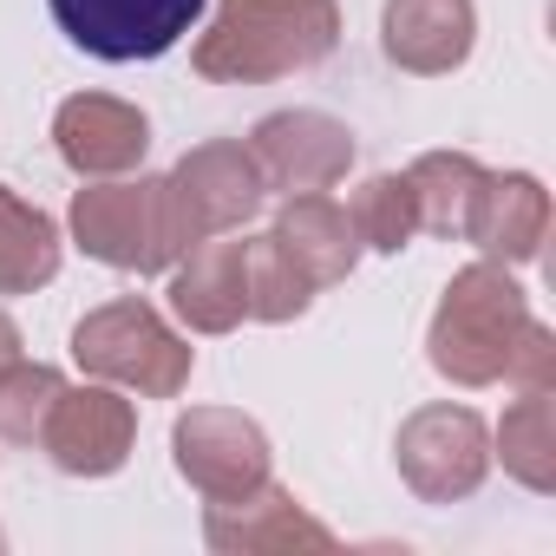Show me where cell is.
I'll use <instances>...</instances> for the list:
<instances>
[{
  "mask_svg": "<svg viewBox=\"0 0 556 556\" xmlns=\"http://www.w3.org/2000/svg\"><path fill=\"white\" fill-rule=\"evenodd\" d=\"M249 157H255V170H262L268 190L302 197V190H328V184L348 177L354 131L341 118H328V112H308V105L302 112H268L249 131Z\"/></svg>",
  "mask_w": 556,
  "mask_h": 556,
  "instance_id": "cell-9",
  "label": "cell"
},
{
  "mask_svg": "<svg viewBox=\"0 0 556 556\" xmlns=\"http://www.w3.org/2000/svg\"><path fill=\"white\" fill-rule=\"evenodd\" d=\"M0 543H8V536H0Z\"/></svg>",
  "mask_w": 556,
  "mask_h": 556,
  "instance_id": "cell-25",
  "label": "cell"
},
{
  "mask_svg": "<svg viewBox=\"0 0 556 556\" xmlns=\"http://www.w3.org/2000/svg\"><path fill=\"white\" fill-rule=\"evenodd\" d=\"M53 144H60V157H66L79 177H125V170L144 164L151 125H144V112L125 105V99L79 92V99H66L60 118H53Z\"/></svg>",
  "mask_w": 556,
  "mask_h": 556,
  "instance_id": "cell-13",
  "label": "cell"
},
{
  "mask_svg": "<svg viewBox=\"0 0 556 556\" xmlns=\"http://www.w3.org/2000/svg\"><path fill=\"white\" fill-rule=\"evenodd\" d=\"M465 236L484 249V262H530L549 236V190L530 170H484L465 210Z\"/></svg>",
  "mask_w": 556,
  "mask_h": 556,
  "instance_id": "cell-14",
  "label": "cell"
},
{
  "mask_svg": "<svg viewBox=\"0 0 556 556\" xmlns=\"http://www.w3.org/2000/svg\"><path fill=\"white\" fill-rule=\"evenodd\" d=\"M484 164L471 151H426L406 184H413V203H419V229L432 236H465V210H471V190H478Z\"/></svg>",
  "mask_w": 556,
  "mask_h": 556,
  "instance_id": "cell-18",
  "label": "cell"
},
{
  "mask_svg": "<svg viewBox=\"0 0 556 556\" xmlns=\"http://www.w3.org/2000/svg\"><path fill=\"white\" fill-rule=\"evenodd\" d=\"M73 361L118 387V393H144V400H177L190 387V348L164 328V315L151 302H105L73 328Z\"/></svg>",
  "mask_w": 556,
  "mask_h": 556,
  "instance_id": "cell-4",
  "label": "cell"
},
{
  "mask_svg": "<svg viewBox=\"0 0 556 556\" xmlns=\"http://www.w3.org/2000/svg\"><path fill=\"white\" fill-rule=\"evenodd\" d=\"M400 478L426 497V504H452L471 497L491 471V432L471 406H419L400 439H393Z\"/></svg>",
  "mask_w": 556,
  "mask_h": 556,
  "instance_id": "cell-5",
  "label": "cell"
},
{
  "mask_svg": "<svg viewBox=\"0 0 556 556\" xmlns=\"http://www.w3.org/2000/svg\"><path fill=\"white\" fill-rule=\"evenodd\" d=\"M341 47L334 0H223L216 21L197 34L190 66L216 86H262L321 66Z\"/></svg>",
  "mask_w": 556,
  "mask_h": 556,
  "instance_id": "cell-1",
  "label": "cell"
},
{
  "mask_svg": "<svg viewBox=\"0 0 556 556\" xmlns=\"http://www.w3.org/2000/svg\"><path fill=\"white\" fill-rule=\"evenodd\" d=\"M523 328H530V302L510 282V268L504 262H471L439 295L426 348H432V367L452 387H497Z\"/></svg>",
  "mask_w": 556,
  "mask_h": 556,
  "instance_id": "cell-3",
  "label": "cell"
},
{
  "mask_svg": "<svg viewBox=\"0 0 556 556\" xmlns=\"http://www.w3.org/2000/svg\"><path fill=\"white\" fill-rule=\"evenodd\" d=\"M73 236L92 262L105 268H125V275H157V268H177V255L197 242L177 197H170V177H92L79 197H73Z\"/></svg>",
  "mask_w": 556,
  "mask_h": 556,
  "instance_id": "cell-2",
  "label": "cell"
},
{
  "mask_svg": "<svg viewBox=\"0 0 556 556\" xmlns=\"http://www.w3.org/2000/svg\"><path fill=\"white\" fill-rule=\"evenodd\" d=\"M203 536L223 556H268V549H334V530L295 504L282 484H255L242 497H216L203 510Z\"/></svg>",
  "mask_w": 556,
  "mask_h": 556,
  "instance_id": "cell-11",
  "label": "cell"
},
{
  "mask_svg": "<svg viewBox=\"0 0 556 556\" xmlns=\"http://www.w3.org/2000/svg\"><path fill=\"white\" fill-rule=\"evenodd\" d=\"M60 275V229L40 203L0 184V295H34Z\"/></svg>",
  "mask_w": 556,
  "mask_h": 556,
  "instance_id": "cell-17",
  "label": "cell"
},
{
  "mask_svg": "<svg viewBox=\"0 0 556 556\" xmlns=\"http://www.w3.org/2000/svg\"><path fill=\"white\" fill-rule=\"evenodd\" d=\"M131 439H138V413L118 387H66L40 426V445L47 458L66 471V478H112L125 458H131Z\"/></svg>",
  "mask_w": 556,
  "mask_h": 556,
  "instance_id": "cell-8",
  "label": "cell"
},
{
  "mask_svg": "<svg viewBox=\"0 0 556 556\" xmlns=\"http://www.w3.org/2000/svg\"><path fill=\"white\" fill-rule=\"evenodd\" d=\"M47 8L73 47L112 66L157 60L203 21V0H47Z\"/></svg>",
  "mask_w": 556,
  "mask_h": 556,
  "instance_id": "cell-6",
  "label": "cell"
},
{
  "mask_svg": "<svg viewBox=\"0 0 556 556\" xmlns=\"http://www.w3.org/2000/svg\"><path fill=\"white\" fill-rule=\"evenodd\" d=\"M268 236H275V242H282V249L302 262V275H308L315 289H334V282H348V275H354V262H361L354 216H348L334 197H321V190L282 197V210H275Z\"/></svg>",
  "mask_w": 556,
  "mask_h": 556,
  "instance_id": "cell-16",
  "label": "cell"
},
{
  "mask_svg": "<svg viewBox=\"0 0 556 556\" xmlns=\"http://www.w3.org/2000/svg\"><path fill=\"white\" fill-rule=\"evenodd\" d=\"M308 302H315V282L302 275V262L275 242L268 229L249 236V315L268 321V328H282V321L308 315Z\"/></svg>",
  "mask_w": 556,
  "mask_h": 556,
  "instance_id": "cell-20",
  "label": "cell"
},
{
  "mask_svg": "<svg viewBox=\"0 0 556 556\" xmlns=\"http://www.w3.org/2000/svg\"><path fill=\"white\" fill-rule=\"evenodd\" d=\"M504 380H510L517 393H556V341H549V328H543L536 315H530V328L517 334Z\"/></svg>",
  "mask_w": 556,
  "mask_h": 556,
  "instance_id": "cell-23",
  "label": "cell"
},
{
  "mask_svg": "<svg viewBox=\"0 0 556 556\" xmlns=\"http://www.w3.org/2000/svg\"><path fill=\"white\" fill-rule=\"evenodd\" d=\"M478 40V8L471 0H387L380 14V47L400 73H452L471 60Z\"/></svg>",
  "mask_w": 556,
  "mask_h": 556,
  "instance_id": "cell-15",
  "label": "cell"
},
{
  "mask_svg": "<svg viewBox=\"0 0 556 556\" xmlns=\"http://www.w3.org/2000/svg\"><path fill=\"white\" fill-rule=\"evenodd\" d=\"M60 393H66L60 367H40V361H14L8 374H0V439H14V445H34Z\"/></svg>",
  "mask_w": 556,
  "mask_h": 556,
  "instance_id": "cell-22",
  "label": "cell"
},
{
  "mask_svg": "<svg viewBox=\"0 0 556 556\" xmlns=\"http://www.w3.org/2000/svg\"><path fill=\"white\" fill-rule=\"evenodd\" d=\"M348 216H354V236H361L367 249H380V255H400V249L419 236V203H413L406 170H380V177H367V184L354 190Z\"/></svg>",
  "mask_w": 556,
  "mask_h": 556,
  "instance_id": "cell-21",
  "label": "cell"
},
{
  "mask_svg": "<svg viewBox=\"0 0 556 556\" xmlns=\"http://www.w3.org/2000/svg\"><path fill=\"white\" fill-rule=\"evenodd\" d=\"M14 361H21V328H14L8 315H0V374H8Z\"/></svg>",
  "mask_w": 556,
  "mask_h": 556,
  "instance_id": "cell-24",
  "label": "cell"
},
{
  "mask_svg": "<svg viewBox=\"0 0 556 556\" xmlns=\"http://www.w3.org/2000/svg\"><path fill=\"white\" fill-rule=\"evenodd\" d=\"M177 471L216 504V497H242L255 484H268V432L249 413L229 406H190L170 432Z\"/></svg>",
  "mask_w": 556,
  "mask_h": 556,
  "instance_id": "cell-7",
  "label": "cell"
},
{
  "mask_svg": "<svg viewBox=\"0 0 556 556\" xmlns=\"http://www.w3.org/2000/svg\"><path fill=\"white\" fill-rule=\"evenodd\" d=\"M170 197H177L190 236L203 242V236L242 229L262 210L268 184H262V170H255V157H249L242 138H210V144L184 151V164L170 170Z\"/></svg>",
  "mask_w": 556,
  "mask_h": 556,
  "instance_id": "cell-10",
  "label": "cell"
},
{
  "mask_svg": "<svg viewBox=\"0 0 556 556\" xmlns=\"http://www.w3.org/2000/svg\"><path fill=\"white\" fill-rule=\"evenodd\" d=\"M170 308L197 334H229L249 315V236H203L177 255Z\"/></svg>",
  "mask_w": 556,
  "mask_h": 556,
  "instance_id": "cell-12",
  "label": "cell"
},
{
  "mask_svg": "<svg viewBox=\"0 0 556 556\" xmlns=\"http://www.w3.org/2000/svg\"><path fill=\"white\" fill-rule=\"evenodd\" d=\"M497 458L517 484L530 491H556V400L549 393H523L504 426H497Z\"/></svg>",
  "mask_w": 556,
  "mask_h": 556,
  "instance_id": "cell-19",
  "label": "cell"
}]
</instances>
